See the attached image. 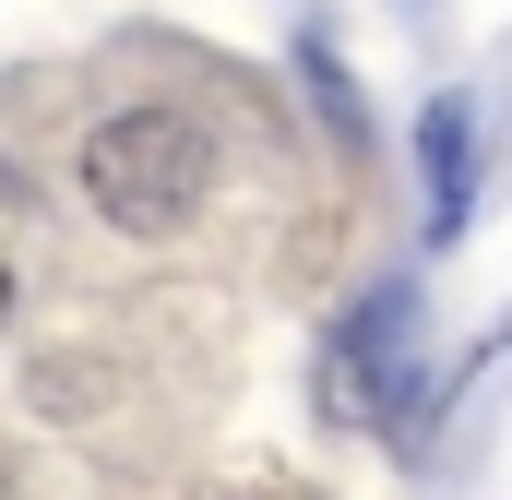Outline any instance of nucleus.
I'll return each instance as SVG.
<instances>
[{"label":"nucleus","instance_id":"obj_1","mask_svg":"<svg viewBox=\"0 0 512 500\" xmlns=\"http://www.w3.org/2000/svg\"><path fill=\"white\" fill-rule=\"evenodd\" d=\"M203 191H215L203 120H179V108H120V120H96V143H84V203H96L120 239H179V227L203 215Z\"/></svg>","mask_w":512,"mask_h":500},{"label":"nucleus","instance_id":"obj_2","mask_svg":"<svg viewBox=\"0 0 512 500\" xmlns=\"http://www.w3.org/2000/svg\"><path fill=\"white\" fill-rule=\"evenodd\" d=\"M417 155H429V227L453 239V227H465V179H477V155H465V96H441V108L417 120Z\"/></svg>","mask_w":512,"mask_h":500}]
</instances>
